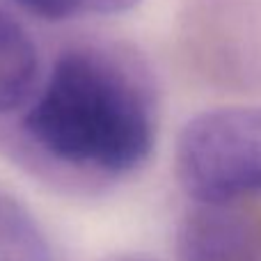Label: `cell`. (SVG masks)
I'll return each mask as SVG.
<instances>
[{
    "label": "cell",
    "mask_w": 261,
    "mask_h": 261,
    "mask_svg": "<svg viewBox=\"0 0 261 261\" xmlns=\"http://www.w3.org/2000/svg\"><path fill=\"white\" fill-rule=\"evenodd\" d=\"M41 81L39 50L30 32L0 9V117L18 113Z\"/></svg>",
    "instance_id": "5"
},
{
    "label": "cell",
    "mask_w": 261,
    "mask_h": 261,
    "mask_svg": "<svg viewBox=\"0 0 261 261\" xmlns=\"http://www.w3.org/2000/svg\"><path fill=\"white\" fill-rule=\"evenodd\" d=\"M0 261H55L53 243L37 216L7 193H0Z\"/></svg>",
    "instance_id": "6"
},
{
    "label": "cell",
    "mask_w": 261,
    "mask_h": 261,
    "mask_svg": "<svg viewBox=\"0 0 261 261\" xmlns=\"http://www.w3.org/2000/svg\"><path fill=\"white\" fill-rule=\"evenodd\" d=\"M179 261H261V202L197 204L176 229Z\"/></svg>",
    "instance_id": "4"
},
{
    "label": "cell",
    "mask_w": 261,
    "mask_h": 261,
    "mask_svg": "<svg viewBox=\"0 0 261 261\" xmlns=\"http://www.w3.org/2000/svg\"><path fill=\"white\" fill-rule=\"evenodd\" d=\"M142 0H90V14H103V16H113V14H124L140 5Z\"/></svg>",
    "instance_id": "8"
},
{
    "label": "cell",
    "mask_w": 261,
    "mask_h": 261,
    "mask_svg": "<svg viewBox=\"0 0 261 261\" xmlns=\"http://www.w3.org/2000/svg\"><path fill=\"white\" fill-rule=\"evenodd\" d=\"M176 48L193 78L229 94L261 90V5L257 0H184Z\"/></svg>",
    "instance_id": "3"
},
{
    "label": "cell",
    "mask_w": 261,
    "mask_h": 261,
    "mask_svg": "<svg viewBox=\"0 0 261 261\" xmlns=\"http://www.w3.org/2000/svg\"><path fill=\"white\" fill-rule=\"evenodd\" d=\"M115 261H147V259H135V257H124V259H115Z\"/></svg>",
    "instance_id": "9"
},
{
    "label": "cell",
    "mask_w": 261,
    "mask_h": 261,
    "mask_svg": "<svg viewBox=\"0 0 261 261\" xmlns=\"http://www.w3.org/2000/svg\"><path fill=\"white\" fill-rule=\"evenodd\" d=\"M9 3L48 23L69 21L78 14L90 12V0H9Z\"/></svg>",
    "instance_id": "7"
},
{
    "label": "cell",
    "mask_w": 261,
    "mask_h": 261,
    "mask_svg": "<svg viewBox=\"0 0 261 261\" xmlns=\"http://www.w3.org/2000/svg\"><path fill=\"white\" fill-rule=\"evenodd\" d=\"M174 174L193 202L261 199V106H222L179 130Z\"/></svg>",
    "instance_id": "2"
},
{
    "label": "cell",
    "mask_w": 261,
    "mask_h": 261,
    "mask_svg": "<svg viewBox=\"0 0 261 261\" xmlns=\"http://www.w3.org/2000/svg\"><path fill=\"white\" fill-rule=\"evenodd\" d=\"M161 103L151 69L119 44L64 48L21 108V144L55 170L99 181L140 172L158 140Z\"/></svg>",
    "instance_id": "1"
}]
</instances>
